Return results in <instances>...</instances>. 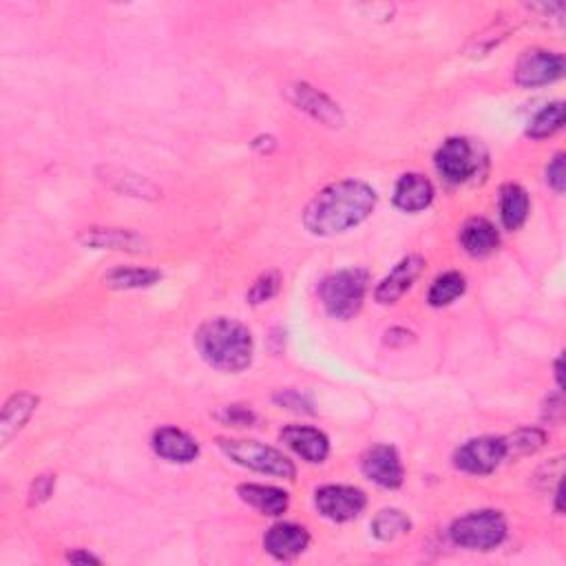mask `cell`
I'll list each match as a JSON object with an SVG mask.
<instances>
[{
    "label": "cell",
    "instance_id": "34",
    "mask_svg": "<svg viewBox=\"0 0 566 566\" xmlns=\"http://www.w3.org/2000/svg\"><path fill=\"white\" fill-rule=\"evenodd\" d=\"M555 379H558V385L562 387L564 381H562V359L555 361Z\"/></svg>",
    "mask_w": 566,
    "mask_h": 566
},
{
    "label": "cell",
    "instance_id": "2",
    "mask_svg": "<svg viewBox=\"0 0 566 566\" xmlns=\"http://www.w3.org/2000/svg\"><path fill=\"white\" fill-rule=\"evenodd\" d=\"M197 352L215 370L237 374L253 363V334L235 319L217 317L206 321L195 334Z\"/></svg>",
    "mask_w": 566,
    "mask_h": 566
},
{
    "label": "cell",
    "instance_id": "10",
    "mask_svg": "<svg viewBox=\"0 0 566 566\" xmlns=\"http://www.w3.org/2000/svg\"><path fill=\"white\" fill-rule=\"evenodd\" d=\"M286 93H288V100L295 104L297 109L306 111L310 118L332 129L343 127V122H345L343 113L337 107V102H332L326 93H321L314 87L306 85V82H295V85H290L286 89Z\"/></svg>",
    "mask_w": 566,
    "mask_h": 566
},
{
    "label": "cell",
    "instance_id": "9",
    "mask_svg": "<svg viewBox=\"0 0 566 566\" xmlns=\"http://www.w3.org/2000/svg\"><path fill=\"white\" fill-rule=\"evenodd\" d=\"M314 505H317L323 518L332 522H348L354 520L368 505V498L361 489L345 487V485H326L317 491L314 496Z\"/></svg>",
    "mask_w": 566,
    "mask_h": 566
},
{
    "label": "cell",
    "instance_id": "33",
    "mask_svg": "<svg viewBox=\"0 0 566 566\" xmlns=\"http://www.w3.org/2000/svg\"><path fill=\"white\" fill-rule=\"evenodd\" d=\"M67 560L76 562V564H100L96 555L85 553V551H71V553H67Z\"/></svg>",
    "mask_w": 566,
    "mask_h": 566
},
{
    "label": "cell",
    "instance_id": "16",
    "mask_svg": "<svg viewBox=\"0 0 566 566\" xmlns=\"http://www.w3.org/2000/svg\"><path fill=\"white\" fill-rule=\"evenodd\" d=\"M434 202V186L421 173H407L396 182L394 206L403 213H421Z\"/></svg>",
    "mask_w": 566,
    "mask_h": 566
},
{
    "label": "cell",
    "instance_id": "7",
    "mask_svg": "<svg viewBox=\"0 0 566 566\" xmlns=\"http://www.w3.org/2000/svg\"><path fill=\"white\" fill-rule=\"evenodd\" d=\"M564 73V56L555 51L529 49L520 56L516 65V82L520 87H544L560 80Z\"/></svg>",
    "mask_w": 566,
    "mask_h": 566
},
{
    "label": "cell",
    "instance_id": "24",
    "mask_svg": "<svg viewBox=\"0 0 566 566\" xmlns=\"http://www.w3.org/2000/svg\"><path fill=\"white\" fill-rule=\"evenodd\" d=\"M465 288H467V283L460 272H454V270L445 272V275H440L432 283V288H429V295H427L429 306H434V308L449 306V303H454L458 297H463Z\"/></svg>",
    "mask_w": 566,
    "mask_h": 566
},
{
    "label": "cell",
    "instance_id": "14",
    "mask_svg": "<svg viewBox=\"0 0 566 566\" xmlns=\"http://www.w3.org/2000/svg\"><path fill=\"white\" fill-rule=\"evenodd\" d=\"M423 266H425L423 257H418V255L405 257L401 264H396V268L390 272V275L379 283V288H376L374 292L376 301L383 303V306H387V303H396L407 290L412 288V283L416 281L418 275H421Z\"/></svg>",
    "mask_w": 566,
    "mask_h": 566
},
{
    "label": "cell",
    "instance_id": "19",
    "mask_svg": "<svg viewBox=\"0 0 566 566\" xmlns=\"http://www.w3.org/2000/svg\"><path fill=\"white\" fill-rule=\"evenodd\" d=\"M36 407H38V396L34 394L20 392L9 398L3 410V418H0V443H3V447L9 445V440L27 425L31 414L36 412Z\"/></svg>",
    "mask_w": 566,
    "mask_h": 566
},
{
    "label": "cell",
    "instance_id": "30",
    "mask_svg": "<svg viewBox=\"0 0 566 566\" xmlns=\"http://www.w3.org/2000/svg\"><path fill=\"white\" fill-rule=\"evenodd\" d=\"M54 487H56V478L51 476V474H45V476H38L34 480V485H31V491H29V502L31 505H40V502H45L49 500V496L54 494Z\"/></svg>",
    "mask_w": 566,
    "mask_h": 566
},
{
    "label": "cell",
    "instance_id": "13",
    "mask_svg": "<svg viewBox=\"0 0 566 566\" xmlns=\"http://www.w3.org/2000/svg\"><path fill=\"white\" fill-rule=\"evenodd\" d=\"M310 544V536L308 531L299 527L295 522H279L275 527H270L266 538H264V547L266 551L277 560H295L297 555H301L303 551L308 549Z\"/></svg>",
    "mask_w": 566,
    "mask_h": 566
},
{
    "label": "cell",
    "instance_id": "22",
    "mask_svg": "<svg viewBox=\"0 0 566 566\" xmlns=\"http://www.w3.org/2000/svg\"><path fill=\"white\" fill-rule=\"evenodd\" d=\"M160 279L162 275L157 270L127 266V268L111 270L109 275L104 277V283L113 290H138V288H149Z\"/></svg>",
    "mask_w": 566,
    "mask_h": 566
},
{
    "label": "cell",
    "instance_id": "31",
    "mask_svg": "<svg viewBox=\"0 0 566 566\" xmlns=\"http://www.w3.org/2000/svg\"><path fill=\"white\" fill-rule=\"evenodd\" d=\"M547 182L555 193H564L566 186V166H564V153H558L553 157V162L547 169Z\"/></svg>",
    "mask_w": 566,
    "mask_h": 566
},
{
    "label": "cell",
    "instance_id": "5",
    "mask_svg": "<svg viewBox=\"0 0 566 566\" xmlns=\"http://www.w3.org/2000/svg\"><path fill=\"white\" fill-rule=\"evenodd\" d=\"M449 536H452V540L463 549L491 551L505 542L507 522L505 516L494 509L471 511L452 524Z\"/></svg>",
    "mask_w": 566,
    "mask_h": 566
},
{
    "label": "cell",
    "instance_id": "21",
    "mask_svg": "<svg viewBox=\"0 0 566 566\" xmlns=\"http://www.w3.org/2000/svg\"><path fill=\"white\" fill-rule=\"evenodd\" d=\"M529 195L518 184H507L500 191V219L507 230H518L529 217Z\"/></svg>",
    "mask_w": 566,
    "mask_h": 566
},
{
    "label": "cell",
    "instance_id": "4",
    "mask_svg": "<svg viewBox=\"0 0 566 566\" xmlns=\"http://www.w3.org/2000/svg\"><path fill=\"white\" fill-rule=\"evenodd\" d=\"M217 445L233 463L268 474L283 480H295L297 467L292 460L283 456L279 449L259 443V440H241V438H219Z\"/></svg>",
    "mask_w": 566,
    "mask_h": 566
},
{
    "label": "cell",
    "instance_id": "25",
    "mask_svg": "<svg viewBox=\"0 0 566 566\" xmlns=\"http://www.w3.org/2000/svg\"><path fill=\"white\" fill-rule=\"evenodd\" d=\"M412 529V520L398 509H383L379 516L372 520V533L376 540L392 542L396 538L405 536Z\"/></svg>",
    "mask_w": 566,
    "mask_h": 566
},
{
    "label": "cell",
    "instance_id": "28",
    "mask_svg": "<svg viewBox=\"0 0 566 566\" xmlns=\"http://www.w3.org/2000/svg\"><path fill=\"white\" fill-rule=\"evenodd\" d=\"M279 288H281V275L275 270H270L266 275H261L253 283V288L248 290V301L253 303V306H259V303H266L272 297H277Z\"/></svg>",
    "mask_w": 566,
    "mask_h": 566
},
{
    "label": "cell",
    "instance_id": "15",
    "mask_svg": "<svg viewBox=\"0 0 566 566\" xmlns=\"http://www.w3.org/2000/svg\"><path fill=\"white\" fill-rule=\"evenodd\" d=\"M80 241L96 250H124V253H144L146 239L127 228H87L82 230Z\"/></svg>",
    "mask_w": 566,
    "mask_h": 566
},
{
    "label": "cell",
    "instance_id": "1",
    "mask_svg": "<svg viewBox=\"0 0 566 566\" xmlns=\"http://www.w3.org/2000/svg\"><path fill=\"white\" fill-rule=\"evenodd\" d=\"M376 208V193L361 180L330 184L312 197L303 211V224L312 235L332 237L363 224Z\"/></svg>",
    "mask_w": 566,
    "mask_h": 566
},
{
    "label": "cell",
    "instance_id": "32",
    "mask_svg": "<svg viewBox=\"0 0 566 566\" xmlns=\"http://www.w3.org/2000/svg\"><path fill=\"white\" fill-rule=\"evenodd\" d=\"M277 403H281L283 407H290V410H297V412H310L306 407H310V403L303 401V396L297 392H283L275 398Z\"/></svg>",
    "mask_w": 566,
    "mask_h": 566
},
{
    "label": "cell",
    "instance_id": "23",
    "mask_svg": "<svg viewBox=\"0 0 566 566\" xmlns=\"http://www.w3.org/2000/svg\"><path fill=\"white\" fill-rule=\"evenodd\" d=\"M104 182H107L111 188H115L118 193L131 195V197H157L160 191L149 182L144 180L140 175H133L129 171H120V169H107L104 171Z\"/></svg>",
    "mask_w": 566,
    "mask_h": 566
},
{
    "label": "cell",
    "instance_id": "18",
    "mask_svg": "<svg viewBox=\"0 0 566 566\" xmlns=\"http://www.w3.org/2000/svg\"><path fill=\"white\" fill-rule=\"evenodd\" d=\"M460 244L471 257H487L494 253L500 244L496 226L482 217H474L460 230Z\"/></svg>",
    "mask_w": 566,
    "mask_h": 566
},
{
    "label": "cell",
    "instance_id": "11",
    "mask_svg": "<svg viewBox=\"0 0 566 566\" xmlns=\"http://www.w3.org/2000/svg\"><path fill=\"white\" fill-rule=\"evenodd\" d=\"M363 474L372 482L385 489H396L403 485L405 469L401 463V456L390 445H376L363 454L361 460Z\"/></svg>",
    "mask_w": 566,
    "mask_h": 566
},
{
    "label": "cell",
    "instance_id": "3",
    "mask_svg": "<svg viewBox=\"0 0 566 566\" xmlns=\"http://www.w3.org/2000/svg\"><path fill=\"white\" fill-rule=\"evenodd\" d=\"M365 292H368V272L361 268H345L323 279L319 295L330 317L345 321L361 310Z\"/></svg>",
    "mask_w": 566,
    "mask_h": 566
},
{
    "label": "cell",
    "instance_id": "27",
    "mask_svg": "<svg viewBox=\"0 0 566 566\" xmlns=\"http://www.w3.org/2000/svg\"><path fill=\"white\" fill-rule=\"evenodd\" d=\"M507 443V456H522V454H533L547 443V436H544L540 429H520L513 436L505 438Z\"/></svg>",
    "mask_w": 566,
    "mask_h": 566
},
{
    "label": "cell",
    "instance_id": "12",
    "mask_svg": "<svg viewBox=\"0 0 566 566\" xmlns=\"http://www.w3.org/2000/svg\"><path fill=\"white\" fill-rule=\"evenodd\" d=\"M281 440L286 443L292 452L301 456L308 463L321 465L326 463L330 454V440L328 436L314 427L306 425H290L281 432Z\"/></svg>",
    "mask_w": 566,
    "mask_h": 566
},
{
    "label": "cell",
    "instance_id": "20",
    "mask_svg": "<svg viewBox=\"0 0 566 566\" xmlns=\"http://www.w3.org/2000/svg\"><path fill=\"white\" fill-rule=\"evenodd\" d=\"M239 498L246 502V505L255 507L257 511L264 513V516H283L288 511L290 498L283 489L277 487H266V485H241L237 489Z\"/></svg>",
    "mask_w": 566,
    "mask_h": 566
},
{
    "label": "cell",
    "instance_id": "26",
    "mask_svg": "<svg viewBox=\"0 0 566 566\" xmlns=\"http://www.w3.org/2000/svg\"><path fill=\"white\" fill-rule=\"evenodd\" d=\"M564 124V104L555 102L544 107L540 113H536V118L529 122L527 135L533 140H544L551 138L553 133H558Z\"/></svg>",
    "mask_w": 566,
    "mask_h": 566
},
{
    "label": "cell",
    "instance_id": "8",
    "mask_svg": "<svg viewBox=\"0 0 566 566\" xmlns=\"http://www.w3.org/2000/svg\"><path fill=\"white\" fill-rule=\"evenodd\" d=\"M436 169L449 184H463L478 171V153L465 138H449L436 153Z\"/></svg>",
    "mask_w": 566,
    "mask_h": 566
},
{
    "label": "cell",
    "instance_id": "29",
    "mask_svg": "<svg viewBox=\"0 0 566 566\" xmlns=\"http://www.w3.org/2000/svg\"><path fill=\"white\" fill-rule=\"evenodd\" d=\"M217 418L226 425H235V427H246V425H253L255 423V414L246 410V407L241 405H228L224 407L222 412L217 414Z\"/></svg>",
    "mask_w": 566,
    "mask_h": 566
},
{
    "label": "cell",
    "instance_id": "17",
    "mask_svg": "<svg viewBox=\"0 0 566 566\" xmlns=\"http://www.w3.org/2000/svg\"><path fill=\"white\" fill-rule=\"evenodd\" d=\"M153 449L157 456H162L169 463H193L199 454V445L195 438L177 427H160L153 434Z\"/></svg>",
    "mask_w": 566,
    "mask_h": 566
},
{
    "label": "cell",
    "instance_id": "6",
    "mask_svg": "<svg viewBox=\"0 0 566 566\" xmlns=\"http://www.w3.org/2000/svg\"><path fill=\"white\" fill-rule=\"evenodd\" d=\"M507 458V443L505 438L496 436H480L471 438L463 447H458L454 454V465L465 471V474L485 476L496 471L502 460Z\"/></svg>",
    "mask_w": 566,
    "mask_h": 566
}]
</instances>
